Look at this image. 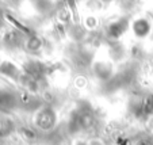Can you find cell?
Here are the masks:
<instances>
[{"label": "cell", "instance_id": "6da1fadb", "mask_svg": "<svg viewBox=\"0 0 153 145\" xmlns=\"http://www.w3.org/2000/svg\"><path fill=\"white\" fill-rule=\"evenodd\" d=\"M34 126L41 132L49 133V132L54 130L57 126V113L49 106L41 107L35 111L34 117Z\"/></svg>", "mask_w": 153, "mask_h": 145}, {"label": "cell", "instance_id": "7a4b0ae2", "mask_svg": "<svg viewBox=\"0 0 153 145\" xmlns=\"http://www.w3.org/2000/svg\"><path fill=\"white\" fill-rule=\"evenodd\" d=\"M130 19L127 16H121L118 19H114L108 22L106 26V38L110 41V44L118 42L123 34L130 29Z\"/></svg>", "mask_w": 153, "mask_h": 145}, {"label": "cell", "instance_id": "3957f363", "mask_svg": "<svg viewBox=\"0 0 153 145\" xmlns=\"http://www.w3.org/2000/svg\"><path fill=\"white\" fill-rule=\"evenodd\" d=\"M130 29H131V33L136 38H140V39H144V38H148L153 31V26L152 22H150L148 18H137L134 19L131 23H130Z\"/></svg>", "mask_w": 153, "mask_h": 145}, {"label": "cell", "instance_id": "277c9868", "mask_svg": "<svg viewBox=\"0 0 153 145\" xmlns=\"http://www.w3.org/2000/svg\"><path fill=\"white\" fill-rule=\"evenodd\" d=\"M92 72L98 80L107 83L113 79V65L108 61H96L92 65Z\"/></svg>", "mask_w": 153, "mask_h": 145}, {"label": "cell", "instance_id": "5b68a950", "mask_svg": "<svg viewBox=\"0 0 153 145\" xmlns=\"http://www.w3.org/2000/svg\"><path fill=\"white\" fill-rule=\"evenodd\" d=\"M23 46L29 53H38L45 48V42H43V39L41 37L33 34V35H30V37L26 38Z\"/></svg>", "mask_w": 153, "mask_h": 145}, {"label": "cell", "instance_id": "8992f818", "mask_svg": "<svg viewBox=\"0 0 153 145\" xmlns=\"http://www.w3.org/2000/svg\"><path fill=\"white\" fill-rule=\"evenodd\" d=\"M153 118V92H149L144 96L142 102V118L141 121H149Z\"/></svg>", "mask_w": 153, "mask_h": 145}, {"label": "cell", "instance_id": "52a82bcc", "mask_svg": "<svg viewBox=\"0 0 153 145\" xmlns=\"http://www.w3.org/2000/svg\"><path fill=\"white\" fill-rule=\"evenodd\" d=\"M20 136L23 137L25 140L30 141V142H31V141H35V140L38 138L37 130H34L31 126H23V128L20 129Z\"/></svg>", "mask_w": 153, "mask_h": 145}, {"label": "cell", "instance_id": "ba28073f", "mask_svg": "<svg viewBox=\"0 0 153 145\" xmlns=\"http://www.w3.org/2000/svg\"><path fill=\"white\" fill-rule=\"evenodd\" d=\"M98 27V19L95 16H88L85 18V22H84V29L85 30H95Z\"/></svg>", "mask_w": 153, "mask_h": 145}, {"label": "cell", "instance_id": "9c48e42d", "mask_svg": "<svg viewBox=\"0 0 153 145\" xmlns=\"http://www.w3.org/2000/svg\"><path fill=\"white\" fill-rule=\"evenodd\" d=\"M133 145H153V137L152 136L140 137L133 142Z\"/></svg>", "mask_w": 153, "mask_h": 145}, {"label": "cell", "instance_id": "30bf717a", "mask_svg": "<svg viewBox=\"0 0 153 145\" xmlns=\"http://www.w3.org/2000/svg\"><path fill=\"white\" fill-rule=\"evenodd\" d=\"M85 145H106V142L100 138H91L85 141Z\"/></svg>", "mask_w": 153, "mask_h": 145}, {"label": "cell", "instance_id": "8fae6325", "mask_svg": "<svg viewBox=\"0 0 153 145\" xmlns=\"http://www.w3.org/2000/svg\"><path fill=\"white\" fill-rule=\"evenodd\" d=\"M104 1H110V0H104Z\"/></svg>", "mask_w": 153, "mask_h": 145}, {"label": "cell", "instance_id": "7c38bea8", "mask_svg": "<svg viewBox=\"0 0 153 145\" xmlns=\"http://www.w3.org/2000/svg\"><path fill=\"white\" fill-rule=\"evenodd\" d=\"M46 145H49V144H46Z\"/></svg>", "mask_w": 153, "mask_h": 145}]
</instances>
